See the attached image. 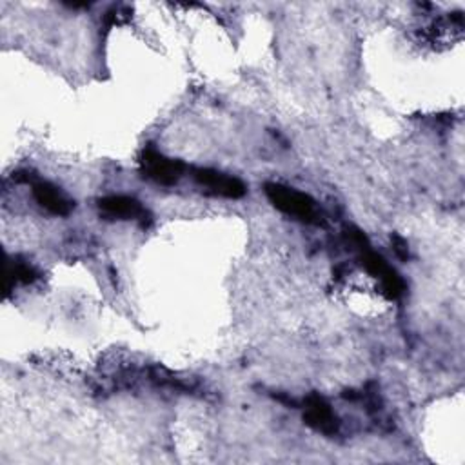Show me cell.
Segmentation results:
<instances>
[{
	"instance_id": "cell-2",
	"label": "cell",
	"mask_w": 465,
	"mask_h": 465,
	"mask_svg": "<svg viewBox=\"0 0 465 465\" xmlns=\"http://www.w3.org/2000/svg\"><path fill=\"white\" fill-rule=\"evenodd\" d=\"M140 171L145 178L160 185H174L182 178L185 163L174 158H167L149 145L140 154Z\"/></svg>"
},
{
	"instance_id": "cell-11",
	"label": "cell",
	"mask_w": 465,
	"mask_h": 465,
	"mask_svg": "<svg viewBox=\"0 0 465 465\" xmlns=\"http://www.w3.org/2000/svg\"><path fill=\"white\" fill-rule=\"evenodd\" d=\"M391 242H392V247H394V252L400 260H407L409 258V247H407V242L398 236V234H392L391 236Z\"/></svg>"
},
{
	"instance_id": "cell-10",
	"label": "cell",
	"mask_w": 465,
	"mask_h": 465,
	"mask_svg": "<svg viewBox=\"0 0 465 465\" xmlns=\"http://www.w3.org/2000/svg\"><path fill=\"white\" fill-rule=\"evenodd\" d=\"M131 15V9L124 4H118V5H111L109 11L105 13L104 20L107 25H114V24H120L124 22V18H127Z\"/></svg>"
},
{
	"instance_id": "cell-6",
	"label": "cell",
	"mask_w": 465,
	"mask_h": 465,
	"mask_svg": "<svg viewBox=\"0 0 465 465\" xmlns=\"http://www.w3.org/2000/svg\"><path fill=\"white\" fill-rule=\"evenodd\" d=\"M303 421L325 436H334L340 430L336 414L320 394H311L303 400Z\"/></svg>"
},
{
	"instance_id": "cell-8",
	"label": "cell",
	"mask_w": 465,
	"mask_h": 465,
	"mask_svg": "<svg viewBox=\"0 0 465 465\" xmlns=\"http://www.w3.org/2000/svg\"><path fill=\"white\" fill-rule=\"evenodd\" d=\"M38 276L40 272L31 263L22 262L18 258H13V260L7 258L5 262V280H7L5 291L7 292L15 283H33L35 280H38Z\"/></svg>"
},
{
	"instance_id": "cell-1",
	"label": "cell",
	"mask_w": 465,
	"mask_h": 465,
	"mask_svg": "<svg viewBox=\"0 0 465 465\" xmlns=\"http://www.w3.org/2000/svg\"><path fill=\"white\" fill-rule=\"evenodd\" d=\"M263 191H265V196L269 198V202L278 211H282L300 222H305V223H320V213H318L316 202L309 194H305L294 187H287V185L274 183V182L265 183Z\"/></svg>"
},
{
	"instance_id": "cell-3",
	"label": "cell",
	"mask_w": 465,
	"mask_h": 465,
	"mask_svg": "<svg viewBox=\"0 0 465 465\" xmlns=\"http://www.w3.org/2000/svg\"><path fill=\"white\" fill-rule=\"evenodd\" d=\"M361 263L367 269V272L380 280L381 292L387 298L398 300L405 292V282L401 280V276L385 262L381 254L371 251V247L361 251Z\"/></svg>"
},
{
	"instance_id": "cell-4",
	"label": "cell",
	"mask_w": 465,
	"mask_h": 465,
	"mask_svg": "<svg viewBox=\"0 0 465 465\" xmlns=\"http://www.w3.org/2000/svg\"><path fill=\"white\" fill-rule=\"evenodd\" d=\"M193 178L198 185L205 187L214 196L236 200L247 193V187L242 180H238L236 176L214 171V169L196 167V169H193Z\"/></svg>"
},
{
	"instance_id": "cell-7",
	"label": "cell",
	"mask_w": 465,
	"mask_h": 465,
	"mask_svg": "<svg viewBox=\"0 0 465 465\" xmlns=\"http://www.w3.org/2000/svg\"><path fill=\"white\" fill-rule=\"evenodd\" d=\"M29 182L33 187V196L40 207L56 216H67L73 211L74 202H71L56 185L45 180H35L33 176Z\"/></svg>"
},
{
	"instance_id": "cell-5",
	"label": "cell",
	"mask_w": 465,
	"mask_h": 465,
	"mask_svg": "<svg viewBox=\"0 0 465 465\" xmlns=\"http://www.w3.org/2000/svg\"><path fill=\"white\" fill-rule=\"evenodd\" d=\"M98 209L107 218H118V220H138L142 227H147L153 220L151 213L133 196L124 194H111L98 200Z\"/></svg>"
},
{
	"instance_id": "cell-9",
	"label": "cell",
	"mask_w": 465,
	"mask_h": 465,
	"mask_svg": "<svg viewBox=\"0 0 465 465\" xmlns=\"http://www.w3.org/2000/svg\"><path fill=\"white\" fill-rule=\"evenodd\" d=\"M343 236L347 238V242H349L351 245L358 247L360 251H365V249L371 247L367 236L363 234V231L358 229V227H354V225H347V227L343 229Z\"/></svg>"
}]
</instances>
